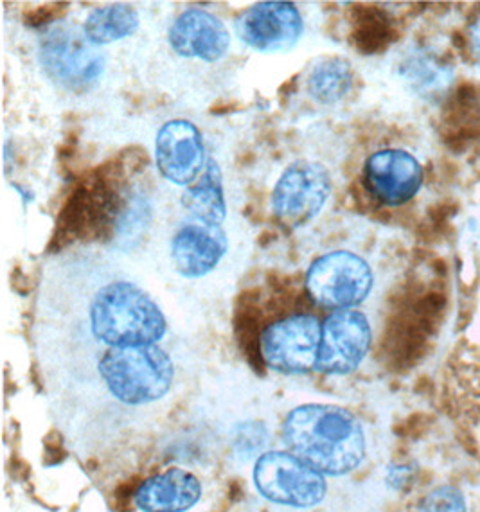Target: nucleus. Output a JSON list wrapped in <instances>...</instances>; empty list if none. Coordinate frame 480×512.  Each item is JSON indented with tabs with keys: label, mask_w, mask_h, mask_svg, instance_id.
<instances>
[{
	"label": "nucleus",
	"mask_w": 480,
	"mask_h": 512,
	"mask_svg": "<svg viewBox=\"0 0 480 512\" xmlns=\"http://www.w3.org/2000/svg\"><path fill=\"white\" fill-rule=\"evenodd\" d=\"M418 512H466V502L459 489L439 486L421 500Z\"/></svg>",
	"instance_id": "20"
},
{
	"label": "nucleus",
	"mask_w": 480,
	"mask_h": 512,
	"mask_svg": "<svg viewBox=\"0 0 480 512\" xmlns=\"http://www.w3.org/2000/svg\"><path fill=\"white\" fill-rule=\"evenodd\" d=\"M229 239L222 225L189 220L182 223L169 243L171 263L184 279H200L222 263Z\"/></svg>",
	"instance_id": "13"
},
{
	"label": "nucleus",
	"mask_w": 480,
	"mask_h": 512,
	"mask_svg": "<svg viewBox=\"0 0 480 512\" xmlns=\"http://www.w3.org/2000/svg\"><path fill=\"white\" fill-rule=\"evenodd\" d=\"M254 484L268 502L312 509L328 493L324 475L288 451L263 453L254 466Z\"/></svg>",
	"instance_id": "4"
},
{
	"label": "nucleus",
	"mask_w": 480,
	"mask_h": 512,
	"mask_svg": "<svg viewBox=\"0 0 480 512\" xmlns=\"http://www.w3.org/2000/svg\"><path fill=\"white\" fill-rule=\"evenodd\" d=\"M364 182L376 200L398 207L418 195L423 184V168L409 151L380 150L365 160Z\"/></svg>",
	"instance_id": "12"
},
{
	"label": "nucleus",
	"mask_w": 480,
	"mask_h": 512,
	"mask_svg": "<svg viewBox=\"0 0 480 512\" xmlns=\"http://www.w3.org/2000/svg\"><path fill=\"white\" fill-rule=\"evenodd\" d=\"M139 24L141 18L134 6L116 2L92 9L83 22V35L94 47H101L135 35Z\"/></svg>",
	"instance_id": "17"
},
{
	"label": "nucleus",
	"mask_w": 480,
	"mask_h": 512,
	"mask_svg": "<svg viewBox=\"0 0 480 512\" xmlns=\"http://www.w3.org/2000/svg\"><path fill=\"white\" fill-rule=\"evenodd\" d=\"M283 441L290 453L322 475L355 471L365 457L364 428L355 415L333 405H303L286 415Z\"/></svg>",
	"instance_id": "1"
},
{
	"label": "nucleus",
	"mask_w": 480,
	"mask_h": 512,
	"mask_svg": "<svg viewBox=\"0 0 480 512\" xmlns=\"http://www.w3.org/2000/svg\"><path fill=\"white\" fill-rule=\"evenodd\" d=\"M472 51L473 56L477 58V62L480 63V17L475 24H473L472 27Z\"/></svg>",
	"instance_id": "21"
},
{
	"label": "nucleus",
	"mask_w": 480,
	"mask_h": 512,
	"mask_svg": "<svg viewBox=\"0 0 480 512\" xmlns=\"http://www.w3.org/2000/svg\"><path fill=\"white\" fill-rule=\"evenodd\" d=\"M202 484L187 469L171 468L146 478L135 489L134 504L141 512H187L202 500Z\"/></svg>",
	"instance_id": "15"
},
{
	"label": "nucleus",
	"mask_w": 480,
	"mask_h": 512,
	"mask_svg": "<svg viewBox=\"0 0 480 512\" xmlns=\"http://www.w3.org/2000/svg\"><path fill=\"white\" fill-rule=\"evenodd\" d=\"M155 162L160 175L175 186L196 182L207 164L204 137L196 124L186 119L162 124L155 139Z\"/></svg>",
	"instance_id": "11"
},
{
	"label": "nucleus",
	"mask_w": 480,
	"mask_h": 512,
	"mask_svg": "<svg viewBox=\"0 0 480 512\" xmlns=\"http://www.w3.org/2000/svg\"><path fill=\"white\" fill-rule=\"evenodd\" d=\"M182 207L189 212L191 220L222 225L227 216V200L223 193L222 169L216 160H207L204 173L186 187Z\"/></svg>",
	"instance_id": "16"
},
{
	"label": "nucleus",
	"mask_w": 480,
	"mask_h": 512,
	"mask_svg": "<svg viewBox=\"0 0 480 512\" xmlns=\"http://www.w3.org/2000/svg\"><path fill=\"white\" fill-rule=\"evenodd\" d=\"M353 87L351 63L342 56H328L315 63L306 90L320 105H337Z\"/></svg>",
	"instance_id": "18"
},
{
	"label": "nucleus",
	"mask_w": 480,
	"mask_h": 512,
	"mask_svg": "<svg viewBox=\"0 0 480 512\" xmlns=\"http://www.w3.org/2000/svg\"><path fill=\"white\" fill-rule=\"evenodd\" d=\"M373 342L371 324L362 311L337 309L324 318L315 371L346 376L364 362Z\"/></svg>",
	"instance_id": "8"
},
{
	"label": "nucleus",
	"mask_w": 480,
	"mask_h": 512,
	"mask_svg": "<svg viewBox=\"0 0 480 512\" xmlns=\"http://www.w3.org/2000/svg\"><path fill=\"white\" fill-rule=\"evenodd\" d=\"M236 35L258 53H288L303 38L304 20L294 2H258L236 18Z\"/></svg>",
	"instance_id": "9"
},
{
	"label": "nucleus",
	"mask_w": 480,
	"mask_h": 512,
	"mask_svg": "<svg viewBox=\"0 0 480 512\" xmlns=\"http://www.w3.org/2000/svg\"><path fill=\"white\" fill-rule=\"evenodd\" d=\"M319 318L310 313H295L281 318L259 336V354L268 369L281 374H306L315 371L319 354Z\"/></svg>",
	"instance_id": "7"
},
{
	"label": "nucleus",
	"mask_w": 480,
	"mask_h": 512,
	"mask_svg": "<svg viewBox=\"0 0 480 512\" xmlns=\"http://www.w3.org/2000/svg\"><path fill=\"white\" fill-rule=\"evenodd\" d=\"M99 380L126 407H144L166 398L175 381V363L159 344L110 347L98 362Z\"/></svg>",
	"instance_id": "3"
},
{
	"label": "nucleus",
	"mask_w": 480,
	"mask_h": 512,
	"mask_svg": "<svg viewBox=\"0 0 480 512\" xmlns=\"http://www.w3.org/2000/svg\"><path fill=\"white\" fill-rule=\"evenodd\" d=\"M173 53L189 60L214 63L222 60L231 47V33L222 20L205 9L182 11L168 31Z\"/></svg>",
	"instance_id": "14"
},
{
	"label": "nucleus",
	"mask_w": 480,
	"mask_h": 512,
	"mask_svg": "<svg viewBox=\"0 0 480 512\" xmlns=\"http://www.w3.org/2000/svg\"><path fill=\"white\" fill-rule=\"evenodd\" d=\"M267 442L268 432L263 424H240L232 437V448H234L236 457L247 460L261 453L267 446Z\"/></svg>",
	"instance_id": "19"
},
{
	"label": "nucleus",
	"mask_w": 480,
	"mask_h": 512,
	"mask_svg": "<svg viewBox=\"0 0 480 512\" xmlns=\"http://www.w3.org/2000/svg\"><path fill=\"white\" fill-rule=\"evenodd\" d=\"M40 60L53 80L69 89L89 87L105 69V60L94 51L83 33L58 27L40 45Z\"/></svg>",
	"instance_id": "10"
},
{
	"label": "nucleus",
	"mask_w": 480,
	"mask_h": 512,
	"mask_svg": "<svg viewBox=\"0 0 480 512\" xmlns=\"http://www.w3.org/2000/svg\"><path fill=\"white\" fill-rule=\"evenodd\" d=\"M89 322L92 335L107 349L159 344L168 333L159 304L128 281L99 288L90 302Z\"/></svg>",
	"instance_id": "2"
},
{
	"label": "nucleus",
	"mask_w": 480,
	"mask_h": 512,
	"mask_svg": "<svg viewBox=\"0 0 480 512\" xmlns=\"http://www.w3.org/2000/svg\"><path fill=\"white\" fill-rule=\"evenodd\" d=\"M331 196V175L319 162L297 160L272 191V212L286 229H301L319 216Z\"/></svg>",
	"instance_id": "6"
},
{
	"label": "nucleus",
	"mask_w": 480,
	"mask_h": 512,
	"mask_svg": "<svg viewBox=\"0 0 480 512\" xmlns=\"http://www.w3.org/2000/svg\"><path fill=\"white\" fill-rule=\"evenodd\" d=\"M374 274L364 257L335 250L313 261L306 274V292L322 308L353 309L373 290Z\"/></svg>",
	"instance_id": "5"
}]
</instances>
